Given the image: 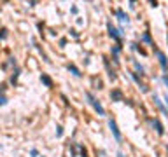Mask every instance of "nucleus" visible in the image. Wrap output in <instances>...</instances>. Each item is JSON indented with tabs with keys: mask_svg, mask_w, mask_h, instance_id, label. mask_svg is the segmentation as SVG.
<instances>
[{
	"mask_svg": "<svg viewBox=\"0 0 168 157\" xmlns=\"http://www.w3.org/2000/svg\"><path fill=\"white\" fill-rule=\"evenodd\" d=\"M131 61H133V66H135V70H137V72H140V75H146V73H144V72H146V70H144V66H142V65H140L137 59H131Z\"/></svg>",
	"mask_w": 168,
	"mask_h": 157,
	"instance_id": "nucleus-15",
	"label": "nucleus"
},
{
	"mask_svg": "<svg viewBox=\"0 0 168 157\" xmlns=\"http://www.w3.org/2000/svg\"><path fill=\"white\" fill-rule=\"evenodd\" d=\"M165 101H167V105H168V94H167V96H165Z\"/></svg>",
	"mask_w": 168,
	"mask_h": 157,
	"instance_id": "nucleus-28",
	"label": "nucleus"
},
{
	"mask_svg": "<svg viewBox=\"0 0 168 157\" xmlns=\"http://www.w3.org/2000/svg\"><path fill=\"white\" fill-rule=\"evenodd\" d=\"M167 87H168V84H167ZM167 94H168V93H167Z\"/></svg>",
	"mask_w": 168,
	"mask_h": 157,
	"instance_id": "nucleus-29",
	"label": "nucleus"
},
{
	"mask_svg": "<svg viewBox=\"0 0 168 157\" xmlns=\"http://www.w3.org/2000/svg\"><path fill=\"white\" fill-rule=\"evenodd\" d=\"M70 35H72V37H75V38H77V37H79V33H77V31H75V30H70Z\"/></svg>",
	"mask_w": 168,
	"mask_h": 157,
	"instance_id": "nucleus-23",
	"label": "nucleus"
},
{
	"mask_svg": "<svg viewBox=\"0 0 168 157\" xmlns=\"http://www.w3.org/2000/svg\"><path fill=\"white\" fill-rule=\"evenodd\" d=\"M116 157H124V154H123V152H121V150H119V152H117V154H116Z\"/></svg>",
	"mask_w": 168,
	"mask_h": 157,
	"instance_id": "nucleus-26",
	"label": "nucleus"
},
{
	"mask_svg": "<svg viewBox=\"0 0 168 157\" xmlns=\"http://www.w3.org/2000/svg\"><path fill=\"white\" fill-rule=\"evenodd\" d=\"M77 149H79V152H81V157H88V150H86L82 145H77Z\"/></svg>",
	"mask_w": 168,
	"mask_h": 157,
	"instance_id": "nucleus-17",
	"label": "nucleus"
},
{
	"mask_svg": "<svg viewBox=\"0 0 168 157\" xmlns=\"http://www.w3.org/2000/svg\"><path fill=\"white\" fill-rule=\"evenodd\" d=\"M109 128H110V133L114 135V138H116V142H123V136H121V131H119V128H117V124H116V121L114 119H109Z\"/></svg>",
	"mask_w": 168,
	"mask_h": 157,
	"instance_id": "nucleus-3",
	"label": "nucleus"
},
{
	"mask_svg": "<svg viewBox=\"0 0 168 157\" xmlns=\"http://www.w3.org/2000/svg\"><path fill=\"white\" fill-rule=\"evenodd\" d=\"M84 96L88 98V103H89V105H91V107L96 110V114H98L100 117H103V115H105V108H103V107H102V103H100V101H98V100L93 96V93L86 91V93H84Z\"/></svg>",
	"mask_w": 168,
	"mask_h": 157,
	"instance_id": "nucleus-1",
	"label": "nucleus"
},
{
	"mask_svg": "<svg viewBox=\"0 0 168 157\" xmlns=\"http://www.w3.org/2000/svg\"><path fill=\"white\" fill-rule=\"evenodd\" d=\"M154 47V45H153ZM154 52L158 54V59H160V65H161V70L167 73L168 72V59H167V56H165V52H161L158 47H154Z\"/></svg>",
	"mask_w": 168,
	"mask_h": 157,
	"instance_id": "nucleus-4",
	"label": "nucleus"
},
{
	"mask_svg": "<svg viewBox=\"0 0 168 157\" xmlns=\"http://www.w3.org/2000/svg\"><path fill=\"white\" fill-rule=\"evenodd\" d=\"M70 10H72L74 14H77V10H79V9H77V5H72V9H70Z\"/></svg>",
	"mask_w": 168,
	"mask_h": 157,
	"instance_id": "nucleus-25",
	"label": "nucleus"
},
{
	"mask_svg": "<svg viewBox=\"0 0 168 157\" xmlns=\"http://www.w3.org/2000/svg\"><path fill=\"white\" fill-rule=\"evenodd\" d=\"M4 38H7V28L0 30V40H4Z\"/></svg>",
	"mask_w": 168,
	"mask_h": 157,
	"instance_id": "nucleus-18",
	"label": "nucleus"
},
{
	"mask_svg": "<svg viewBox=\"0 0 168 157\" xmlns=\"http://www.w3.org/2000/svg\"><path fill=\"white\" fill-rule=\"evenodd\" d=\"M151 124H153V128L156 129V133H158L160 136L165 135V128H163V124L160 122V119H151Z\"/></svg>",
	"mask_w": 168,
	"mask_h": 157,
	"instance_id": "nucleus-8",
	"label": "nucleus"
},
{
	"mask_svg": "<svg viewBox=\"0 0 168 157\" xmlns=\"http://www.w3.org/2000/svg\"><path fill=\"white\" fill-rule=\"evenodd\" d=\"M135 2H137V0H130V5L133 7V5H135Z\"/></svg>",
	"mask_w": 168,
	"mask_h": 157,
	"instance_id": "nucleus-27",
	"label": "nucleus"
},
{
	"mask_svg": "<svg viewBox=\"0 0 168 157\" xmlns=\"http://www.w3.org/2000/svg\"><path fill=\"white\" fill-rule=\"evenodd\" d=\"M110 100L114 101V103H119V101H124V94H123V91L121 89H112L110 91Z\"/></svg>",
	"mask_w": 168,
	"mask_h": 157,
	"instance_id": "nucleus-5",
	"label": "nucleus"
},
{
	"mask_svg": "<svg viewBox=\"0 0 168 157\" xmlns=\"http://www.w3.org/2000/svg\"><path fill=\"white\" fill-rule=\"evenodd\" d=\"M60 45L65 47V45H67V38H61V40H60Z\"/></svg>",
	"mask_w": 168,
	"mask_h": 157,
	"instance_id": "nucleus-24",
	"label": "nucleus"
},
{
	"mask_svg": "<svg viewBox=\"0 0 168 157\" xmlns=\"http://www.w3.org/2000/svg\"><path fill=\"white\" fill-rule=\"evenodd\" d=\"M18 77H19V68H16V72L12 73V77H11V84H16V82H18Z\"/></svg>",
	"mask_w": 168,
	"mask_h": 157,
	"instance_id": "nucleus-16",
	"label": "nucleus"
},
{
	"mask_svg": "<svg viewBox=\"0 0 168 157\" xmlns=\"http://www.w3.org/2000/svg\"><path fill=\"white\" fill-rule=\"evenodd\" d=\"M116 16H117L123 23H130V17H128V14H126L123 9H117V10H116Z\"/></svg>",
	"mask_w": 168,
	"mask_h": 157,
	"instance_id": "nucleus-10",
	"label": "nucleus"
},
{
	"mask_svg": "<svg viewBox=\"0 0 168 157\" xmlns=\"http://www.w3.org/2000/svg\"><path fill=\"white\" fill-rule=\"evenodd\" d=\"M149 5H151V7H154V9H156V7H158V5H160V3H158V0H149Z\"/></svg>",
	"mask_w": 168,
	"mask_h": 157,
	"instance_id": "nucleus-20",
	"label": "nucleus"
},
{
	"mask_svg": "<svg viewBox=\"0 0 168 157\" xmlns=\"http://www.w3.org/2000/svg\"><path fill=\"white\" fill-rule=\"evenodd\" d=\"M107 30H109V35H110V37H112L114 40L121 42V38H123V31H121V30H117V28H116V26H114V24H112L110 21L107 23Z\"/></svg>",
	"mask_w": 168,
	"mask_h": 157,
	"instance_id": "nucleus-2",
	"label": "nucleus"
},
{
	"mask_svg": "<svg viewBox=\"0 0 168 157\" xmlns=\"http://www.w3.org/2000/svg\"><path fill=\"white\" fill-rule=\"evenodd\" d=\"M130 75H131V79L135 80V84L142 89V93H149V87H147L146 84H142V80H140V77H138V73H137V72H130Z\"/></svg>",
	"mask_w": 168,
	"mask_h": 157,
	"instance_id": "nucleus-6",
	"label": "nucleus"
},
{
	"mask_svg": "<svg viewBox=\"0 0 168 157\" xmlns=\"http://www.w3.org/2000/svg\"><path fill=\"white\" fill-rule=\"evenodd\" d=\"M40 82H42L44 86H47V87H53V80H51V77H49L47 73H42V75H40Z\"/></svg>",
	"mask_w": 168,
	"mask_h": 157,
	"instance_id": "nucleus-11",
	"label": "nucleus"
},
{
	"mask_svg": "<svg viewBox=\"0 0 168 157\" xmlns=\"http://www.w3.org/2000/svg\"><path fill=\"white\" fill-rule=\"evenodd\" d=\"M56 136H58V138H61V136H63V128H61V126H58V128H56Z\"/></svg>",
	"mask_w": 168,
	"mask_h": 157,
	"instance_id": "nucleus-19",
	"label": "nucleus"
},
{
	"mask_svg": "<svg viewBox=\"0 0 168 157\" xmlns=\"http://www.w3.org/2000/svg\"><path fill=\"white\" fill-rule=\"evenodd\" d=\"M167 40H168V35H167Z\"/></svg>",
	"mask_w": 168,
	"mask_h": 157,
	"instance_id": "nucleus-30",
	"label": "nucleus"
},
{
	"mask_svg": "<svg viewBox=\"0 0 168 157\" xmlns=\"http://www.w3.org/2000/svg\"><path fill=\"white\" fill-rule=\"evenodd\" d=\"M30 156H32V157H37V156H39V152H37L35 149H32V150H30Z\"/></svg>",
	"mask_w": 168,
	"mask_h": 157,
	"instance_id": "nucleus-22",
	"label": "nucleus"
},
{
	"mask_svg": "<svg viewBox=\"0 0 168 157\" xmlns=\"http://www.w3.org/2000/svg\"><path fill=\"white\" fill-rule=\"evenodd\" d=\"M121 49H123V47H121L119 44H117V45H112V49H110L112 58H117V56H119V52H121Z\"/></svg>",
	"mask_w": 168,
	"mask_h": 157,
	"instance_id": "nucleus-14",
	"label": "nucleus"
},
{
	"mask_svg": "<svg viewBox=\"0 0 168 157\" xmlns=\"http://www.w3.org/2000/svg\"><path fill=\"white\" fill-rule=\"evenodd\" d=\"M67 70H68V72H72L75 77H81V75H82V73H81V70H79L75 65H72V63H68V65H67Z\"/></svg>",
	"mask_w": 168,
	"mask_h": 157,
	"instance_id": "nucleus-12",
	"label": "nucleus"
},
{
	"mask_svg": "<svg viewBox=\"0 0 168 157\" xmlns=\"http://www.w3.org/2000/svg\"><path fill=\"white\" fill-rule=\"evenodd\" d=\"M5 103H7V98H5V96L2 94V96H0V107H4Z\"/></svg>",
	"mask_w": 168,
	"mask_h": 157,
	"instance_id": "nucleus-21",
	"label": "nucleus"
},
{
	"mask_svg": "<svg viewBox=\"0 0 168 157\" xmlns=\"http://www.w3.org/2000/svg\"><path fill=\"white\" fill-rule=\"evenodd\" d=\"M153 100H154V103H156V107H158V108L161 110V114H163V115H167V117H168V108H167V107H165V105H163V101H161V98H160V96H158L156 93L153 94Z\"/></svg>",
	"mask_w": 168,
	"mask_h": 157,
	"instance_id": "nucleus-7",
	"label": "nucleus"
},
{
	"mask_svg": "<svg viewBox=\"0 0 168 157\" xmlns=\"http://www.w3.org/2000/svg\"><path fill=\"white\" fill-rule=\"evenodd\" d=\"M103 63H105V68H107V73H109V77H110L112 80H116V77H117V75H116V72L110 68V63H109V59H107V58H103Z\"/></svg>",
	"mask_w": 168,
	"mask_h": 157,
	"instance_id": "nucleus-9",
	"label": "nucleus"
},
{
	"mask_svg": "<svg viewBox=\"0 0 168 157\" xmlns=\"http://www.w3.org/2000/svg\"><path fill=\"white\" fill-rule=\"evenodd\" d=\"M140 40L147 42L149 45H156V44L153 42V38H151V33H149V31H144V33H142V37H140Z\"/></svg>",
	"mask_w": 168,
	"mask_h": 157,
	"instance_id": "nucleus-13",
	"label": "nucleus"
}]
</instances>
